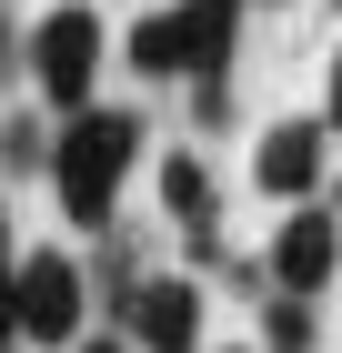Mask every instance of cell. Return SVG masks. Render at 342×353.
<instances>
[{
  "label": "cell",
  "mask_w": 342,
  "mask_h": 353,
  "mask_svg": "<svg viewBox=\"0 0 342 353\" xmlns=\"http://www.w3.org/2000/svg\"><path fill=\"white\" fill-rule=\"evenodd\" d=\"M232 353H242V343H232Z\"/></svg>",
  "instance_id": "17"
},
{
  "label": "cell",
  "mask_w": 342,
  "mask_h": 353,
  "mask_svg": "<svg viewBox=\"0 0 342 353\" xmlns=\"http://www.w3.org/2000/svg\"><path fill=\"white\" fill-rule=\"evenodd\" d=\"M30 81H41V101L71 121V111H91V91H101V10L91 0H61V10H41L30 21Z\"/></svg>",
  "instance_id": "2"
},
{
  "label": "cell",
  "mask_w": 342,
  "mask_h": 353,
  "mask_svg": "<svg viewBox=\"0 0 342 353\" xmlns=\"http://www.w3.org/2000/svg\"><path fill=\"white\" fill-rule=\"evenodd\" d=\"M332 212H342V192H332Z\"/></svg>",
  "instance_id": "16"
},
{
  "label": "cell",
  "mask_w": 342,
  "mask_h": 353,
  "mask_svg": "<svg viewBox=\"0 0 342 353\" xmlns=\"http://www.w3.org/2000/svg\"><path fill=\"white\" fill-rule=\"evenodd\" d=\"M51 152H61L51 121H30V111H10V121H0V172H51Z\"/></svg>",
  "instance_id": "10"
},
{
  "label": "cell",
  "mask_w": 342,
  "mask_h": 353,
  "mask_svg": "<svg viewBox=\"0 0 342 353\" xmlns=\"http://www.w3.org/2000/svg\"><path fill=\"white\" fill-rule=\"evenodd\" d=\"M262 272H272V293L312 303L322 283L342 272V212H322V202H292V212H282V232H272V252H262Z\"/></svg>",
  "instance_id": "5"
},
{
  "label": "cell",
  "mask_w": 342,
  "mask_h": 353,
  "mask_svg": "<svg viewBox=\"0 0 342 353\" xmlns=\"http://www.w3.org/2000/svg\"><path fill=\"white\" fill-rule=\"evenodd\" d=\"M121 61H131L141 81H191V51H182V10H151V21H131Z\"/></svg>",
  "instance_id": "9"
},
{
  "label": "cell",
  "mask_w": 342,
  "mask_h": 353,
  "mask_svg": "<svg viewBox=\"0 0 342 353\" xmlns=\"http://www.w3.org/2000/svg\"><path fill=\"white\" fill-rule=\"evenodd\" d=\"M322 172H332V121H262L252 132V192H272V202H312Z\"/></svg>",
  "instance_id": "4"
},
{
  "label": "cell",
  "mask_w": 342,
  "mask_h": 353,
  "mask_svg": "<svg viewBox=\"0 0 342 353\" xmlns=\"http://www.w3.org/2000/svg\"><path fill=\"white\" fill-rule=\"evenodd\" d=\"M0 61H10V10H0Z\"/></svg>",
  "instance_id": "15"
},
{
  "label": "cell",
  "mask_w": 342,
  "mask_h": 353,
  "mask_svg": "<svg viewBox=\"0 0 342 353\" xmlns=\"http://www.w3.org/2000/svg\"><path fill=\"white\" fill-rule=\"evenodd\" d=\"M10 272H21V252H10V222H0V293H10Z\"/></svg>",
  "instance_id": "12"
},
{
  "label": "cell",
  "mask_w": 342,
  "mask_h": 353,
  "mask_svg": "<svg viewBox=\"0 0 342 353\" xmlns=\"http://www.w3.org/2000/svg\"><path fill=\"white\" fill-rule=\"evenodd\" d=\"M141 111H121V101H91V111H71L61 121V152H51V192H61V222L71 232H101L111 212H121V182H131V162H141Z\"/></svg>",
  "instance_id": "1"
},
{
  "label": "cell",
  "mask_w": 342,
  "mask_h": 353,
  "mask_svg": "<svg viewBox=\"0 0 342 353\" xmlns=\"http://www.w3.org/2000/svg\"><path fill=\"white\" fill-rule=\"evenodd\" d=\"M10 303H21V343H51V353H81V343H91V272H81L61 243L21 252Z\"/></svg>",
  "instance_id": "3"
},
{
  "label": "cell",
  "mask_w": 342,
  "mask_h": 353,
  "mask_svg": "<svg viewBox=\"0 0 342 353\" xmlns=\"http://www.w3.org/2000/svg\"><path fill=\"white\" fill-rule=\"evenodd\" d=\"M332 132H342V51H332Z\"/></svg>",
  "instance_id": "14"
},
{
  "label": "cell",
  "mask_w": 342,
  "mask_h": 353,
  "mask_svg": "<svg viewBox=\"0 0 342 353\" xmlns=\"http://www.w3.org/2000/svg\"><path fill=\"white\" fill-rule=\"evenodd\" d=\"M81 353H141V343H121V333H91V343H81Z\"/></svg>",
  "instance_id": "13"
},
{
  "label": "cell",
  "mask_w": 342,
  "mask_h": 353,
  "mask_svg": "<svg viewBox=\"0 0 342 353\" xmlns=\"http://www.w3.org/2000/svg\"><path fill=\"white\" fill-rule=\"evenodd\" d=\"M262 333H272V353H312V313H302V303H292V293H272Z\"/></svg>",
  "instance_id": "11"
},
{
  "label": "cell",
  "mask_w": 342,
  "mask_h": 353,
  "mask_svg": "<svg viewBox=\"0 0 342 353\" xmlns=\"http://www.w3.org/2000/svg\"><path fill=\"white\" fill-rule=\"evenodd\" d=\"M121 333L141 353H202V283L191 272H141L121 293Z\"/></svg>",
  "instance_id": "6"
},
{
  "label": "cell",
  "mask_w": 342,
  "mask_h": 353,
  "mask_svg": "<svg viewBox=\"0 0 342 353\" xmlns=\"http://www.w3.org/2000/svg\"><path fill=\"white\" fill-rule=\"evenodd\" d=\"M161 212L182 222L191 243L211 252V222H222V192H211V162L202 152H161Z\"/></svg>",
  "instance_id": "8"
},
{
  "label": "cell",
  "mask_w": 342,
  "mask_h": 353,
  "mask_svg": "<svg viewBox=\"0 0 342 353\" xmlns=\"http://www.w3.org/2000/svg\"><path fill=\"white\" fill-rule=\"evenodd\" d=\"M242 10L252 0H182V51H191V81H222L242 51Z\"/></svg>",
  "instance_id": "7"
}]
</instances>
